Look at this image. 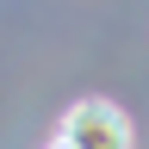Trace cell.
Returning <instances> with one entry per match:
<instances>
[{
  "instance_id": "7a4b0ae2",
  "label": "cell",
  "mask_w": 149,
  "mask_h": 149,
  "mask_svg": "<svg viewBox=\"0 0 149 149\" xmlns=\"http://www.w3.org/2000/svg\"><path fill=\"white\" fill-rule=\"evenodd\" d=\"M50 149H68V143H50Z\"/></svg>"
},
{
  "instance_id": "6da1fadb",
  "label": "cell",
  "mask_w": 149,
  "mask_h": 149,
  "mask_svg": "<svg viewBox=\"0 0 149 149\" xmlns=\"http://www.w3.org/2000/svg\"><path fill=\"white\" fill-rule=\"evenodd\" d=\"M56 143H68V149H130V118L112 100H81V106H68Z\"/></svg>"
}]
</instances>
